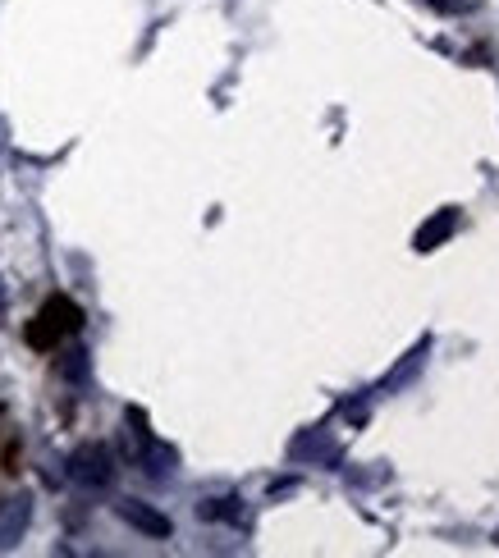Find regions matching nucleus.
Returning <instances> with one entry per match:
<instances>
[{
  "mask_svg": "<svg viewBox=\"0 0 499 558\" xmlns=\"http://www.w3.org/2000/svg\"><path fill=\"white\" fill-rule=\"evenodd\" d=\"M83 330V307H78L74 298H65V293H51V298L37 307V316L28 321V330H23V339H28V348H37V353H51L55 344H65L69 334Z\"/></svg>",
  "mask_w": 499,
  "mask_h": 558,
  "instance_id": "1",
  "label": "nucleus"
},
{
  "mask_svg": "<svg viewBox=\"0 0 499 558\" xmlns=\"http://www.w3.org/2000/svg\"><path fill=\"white\" fill-rule=\"evenodd\" d=\"M69 476L83 490H106L115 481V458H110L106 444H78L74 458H69Z\"/></svg>",
  "mask_w": 499,
  "mask_h": 558,
  "instance_id": "2",
  "label": "nucleus"
},
{
  "mask_svg": "<svg viewBox=\"0 0 499 558\" xmlns=\"http://www.w3.org/2000/svg\"><path fill=\"white\" fill-rule=\"evenodd\" d=\"M115 513L124 517V522L133 526V531H142V536H152V540H170L174 536V522L161 513V508L152 504H142V499H120L115 504Z\"/></svg>",
  "mask_w": 499,
  "mask_h": 558,
  "instance_id": "3",
  "label": "nucleus"
},
{
  "mask_svg": "<svg viewBox=\"0 0 499 558\" xmlns=\"http://www.w3.org/2000/svg\"><path fill=\"white\" fill-rule=\"evenodd\" d=\"M454 234H458V211L454 206H440V211H435L431 220L413 234V247L417 252H435V247H445Z\"/></svg>",
  "mask_w": 499,
  "mask_h": 558,
  "instance_id": "4",
  "label": "nucleus"
},
{
  "mask_svg": "<svg viewBox=\"0 0 499 558\" xmlns=\"http://www.w3.org/2000/svg\"><path fill=\"white\" fill-rule=\"evenodd\" d=\"M28 517H33V499H28V494L10 499V504H0V549L19 545V536L28 531Z\"/></svg>",
  "mask_w": 499,
  "mask_h": 558,
  "instance_id": "5",
  "label": "nucleus"
},
{
  "mask_svg": "<svg viewBox=\"0 0 499 558\" xmlns=\"http://www.w3.org/2000/svg\"><path fill=\"white\" fill-rule=\"evenodd\" d=\"M422 362H426V339H422V344H417V348H413V353H408V357H403V362H399V371H394V376L385 380V385H380V394H390V389L408 385V380L417 376V366H422Z\"/></svg>",
  "mask_w": 499,
  "mask_h": 558,
  "instance_id": "6",
  "label": "nucleus"
},
{
  "mask_svg": "<svg viewBox=\"0 0 499 558\" xmlns=\"http://www.w3.org/2000/svg\"><path fill=\"white\" fill-rule=\"evenodd\" d=\"M243 499H207V504H197V517H207V522H239V513H243Z\"/></svg>",
  "mask_w": 499,
  "mask_h": 558,
  "instance_id": "7",
  "label": "nucleus"
},
{
  "mask_svg": "<svg viewBox=\"0 0 499 558\" xmlns=\"http://www.w3.org/2000/svg\"><path fill=\"white\" fill-rule=\"evenodd\" d=\"M435 10H445V14H472L481 5V0H431Z\"/></svg>",
  "mask_w": 499,
  "mask_h": 558,
  "instance_id": "8",
  "label": "nucleus"
}]
</instances>
